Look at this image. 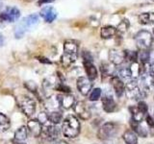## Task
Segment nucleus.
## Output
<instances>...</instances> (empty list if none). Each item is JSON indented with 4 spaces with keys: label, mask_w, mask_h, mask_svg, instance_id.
<instances>
[{
    "label": "nucleus",
    "mask_w": 154,
    "mask_h": 144,
    "mask_svg": "<svg viewBox=\"0 0 154 144\" xmlns=\"http://www.w3.org/2000/svg\"><path fill=\"white\" fill-rule=\"evenodd\" d=\"M38 21H40V16L37 14H31L25 16L14 27V38H21L26 34V32L31 30L34 27H36L38 24Z\"/></svg>",
    "instance_id": "nucleus-1"
},
{
    "label": "nucleus",
    "mask_w": 154,
    "mask_h": 144,
    "mask_svg": "<svg viewBox=\"0 0 154 144\" xmlns=\"http://www.w3.org/2000/svg\"><path fill=\"white\" fill-rule=\"evenodd\" d=\"M78 42L73 40H66L64 42V54L62 56V62L65 65H69L77 60L78 57Z\"/></svg>",
    "instance_id": "nucleus-2"
},
{
    "label": "nucleus",
    "mask_w": 154,
    "mask_h": 144,
    "mask_svg": "<svg viewBox=\"0 0 154 144\" xmlns=\"http://www.w3.org/2000/svg\"><path fill=\"white\" fill-rule=\"evenodd\" d=\"M80 122L74 115H67L62 125V132L66 137L74 138L80 134Z\"/></svg>",
    "instance_id": "nucleus-3"
},
{
    "label": "nucleus",
    "mask_w": 154,
    "mask_h": 144,
    "mask_svg": "<svg viewBox=\"0 0 154 144\" xmlns=\"http://www.w3.org/2000/svg\"><path fill=\"white\" fill-rule=\"evenodd\" d=\"M125 94L132 100L141 101L147 95V91L143 88L138 79H131L125 84Z\"/></svg>",
    "instance_id": "nucleus-4"
},
{
    "label": "nucleus",
    "mask_w": 154,
    "mask_h": 144,
    "mask_svg": "<svg viewBox=\"0 0 154 144\" xmlns=\"http://www.w3.org/2000/svg\"><path fill=\"white\" fill-rule=\"evenodd\" d=\"M119 132L118 124L114 122H107L101 126L97 132V137L102 141H107L116 136Z\"/></svg>",
    "instance_id": "nucleus-5"
},
{
    "label": "nucleus",
    "mask_w": 154,
    "mask_h": 144,
    "mask_svg": "<svg viewBox=\"0 0 154 144\" xmlns=\"http://www.w3.org/2000/svg\"><path fill=\"white\" fill-rule=\"evenodd\" d=\"M135 42L140 50L147 51L152 45L153 37L150 32L146 30H141L135 35Z\"/></svg>",
    "instance_id": "nucleus-6"
},
{
    "label": "nucleus",
    "mask_w": 154,
    "mask_h": 144,
    "mask_svg": "<svg viewBox=\"0 0 154 144\" xmlns=\"http://www.w3.org/2000/svg\"><path fill=\"white\" fill-rule=\"evenodd\" d=\"M17 104L20 110L23 112V113L28 117L32 116L36 112V107H37L36 102L34 101V99L29 97V96L26 95L19 96L17 98Z\"/></svg>",
    "instance_id": "nucleus-7"
},
{
    "label": "nucleus",
    "mask_w": 154,
    "mask_h": 144,
    "mask_svg": "<svg viewBox=\"0 0 154 144\" xmlns=\"http://www.w3.org/2000/svg\"><path fill=\"white\" fill-rule=\"evenodd\" d=\"M20 17V11L19 9L12 6V7H7L4 11L0 14V19L6 22H16L17 19Z\"/></svg>",
    "instance_id": "nucleus-8"
},
{
    "label": "nucleus",
    "mask_w": 154,
    "mask_h": 144,
    "mask_svg": "<svg viewBox=\"0 0 154 144\" xmlns=\"http://www.w3.org/2000/svg\"><path fill=\"white\" fill-rule=\"evenodd\" d=\"M77 89L79 90V92L86 96L87 94L90 93V91L91 90V88H93V83L88 78V77H79L77 79Z\"/></svg>",
    "instance_id": "nucleus-9"
},
{
    "label": "nucleus",
    "mask_w": 154,
    "mask_h": 144,
    "mask_svg": "<svg viewBox=\"0 0 154 144\" xmlns=\"http://www.w3.org/2000/svg\"><path fill=\"white\" fill-rule=\"evenodd\" d=\"M73 110L75 113L78 115L79 118L82 120H88L91 118V112L89 108L87 107V105L83 101H79L76 102L73 106Z\"/></svg>",
    "instance_id": "nucleus-10"
},
{
    "label": "nucleus",
    "mask_w": 154,
    "mask_h": 144,
    "mask_svg": "<svg viewBox=\"0 0 154 144\" xmlns=\"http://www.w3.org/2000/svg\"><path fill=\"white\" fill-rule=\"evenodd\" d=\"M57 100L62 109L69 110L72 108L75 104V98L69 93H63L57 96Z\"/></svg>",
    "instance_id": "nucleus-11"
},
{
    "label": "nucleus",
    "mask_w": 154,
    "mask_h": 144,
    "mask_svg": "<svg viewBox=\"0 0 154 144\" xmlns=\"http://www.w3.org/2000/svg\"><path fill=\"white\" fill-rule=\"evenodd\" d=\"M42 134L48 140H56L60 134V131L54 124L51 125H46L42 128Z\"/></svg>",
    "instance_id": "nucleus-12"
},
{
    "label": "nucleus",
    "mask_w": 154,
    "mask_h": 144,
    "mask_svg": "<svg viewBox=\"0 0 154 144\" xmlns=\"http://www.w3.org/2000/svg\"><path fill=\"white\" fill-rule=\"evenodd\" d=\"M28 131L33 136L38 137L42 134V123L38 119H31L27 124Z\"/></svg>",
    "instance_id": "nucleus-13"
},
{
    "label": "nucleus",
    "mask_w": 154,
    "mask_h": 144,
    "mask_svg": "<svg viewBox=\"0 0 154 144\" xmlns=\"http://www.w3.org/2000/svg\"><path fill=\"white\" fill-rule=\"evenodd\" d=\"M40 16L43 18V20L45 22L51 23L57 18V11L51 6H46L41 10Z\"/></svg>",
    "instance_id": "nucleus-14"
},
{
    "label": "nucleus",
    "mask_w": 154,
    "mask_h": 144,
    "mask_svg": "<svg viewBox=\"0 0 154 144\" xmlns=\"http://www.w3.org/2000/svg\"><path fill=\"white\" fill-rule=\"evenodd\" d=\"M111 85H112L118 97H122L125 93V85L119 76L111 77Z\"/></svg>",
    "instance_id": "nucleus-15"
},
{
    "label": "nucleus",
    "mask_w": 154,
    "mask_h": 144,
    "mask_svg": "<svg viewBox=\"0 0 154 144\" xmlns=\"http://www.w3.org/2000/svg\"><path fill=\"white\" fill-rule=\"evenodd\" d=\"M109 60L115 65H119L125 61L124 51L118 49H111L109 51Z\"/></svg>",
    "instance_id": "nucleus-16"
},
{
    "label": "nucleus",
    "mask_w": 154,
    "mask_h": 144,
    "mask_svg": "<svg viewBox=\"0 0 154 144\" xmlns=\"http://www.w3.org/2000/svg\"><path fill=\"white\" fill-rule=\"evenodd\" d=\"M102 108L106 112H113L117 109V104H116L112 95H105L102 97Z\"/></svg>",
    "instance_id": "nucleus-17"
},
{
    "label": "nucleus",
    "mask_w": 154,
    "mask_h": 144,
    "mask_svg": "<svg viewBox=\"0 0 154 144\" xmlns=\"http://www.w3.org/2000/svg\"><path fill=\"white\" fill-rule=\"evenodd\" d=\"M47 114V118H48V121L51 122L52 124H58L62 121L63 119V113H62V110L60 109H57V110H48L46 112Z\"/></svg>",
    "instance_id": "nucleus-18"
},
{
    "label": "nucleus",
    "mask_w": 154,
    "mask_h": 144,
    "mask_svg": "<svg viewBox=\"0 0 154 144\" xmlns=\"http://www.w3.org/2000/svg\"><path fill=\"white\" fill-rule=\"evenodd\" d=\"M117 34H118V29L111 25L103 26L100 30V37L104 38V40H108V38H114Z\"/></svg>",
    "instance_id": "nucleus-19"
},
{
    "label": "nucleus",
    "mask_w": 154,
    "mask_h": 144,
    "mask_svg": "<svg viewBox=\"0 0 154 144\" xmlns=\"http://www.w3.org/2000/svg\"><path fill=\"white\" fill-rule=\"evenodd\" d=\"M84 67H85V71L87 73V77H88L91 81L95 80L98 74H97V69H96V67L94 66L93 62H84Z\"/></svg>",
    "instance_id": "nucleus-20"
},
{
    "label": "nucleus",
    "mask_w": 154,
    "mask_h": 144,
    "mask_svg": "<svg viewBox=\"0 0 154 144\" xmlns=\"http://www.w3.org/2000/svg\"><path fill=\"white\" fill-rule=\"evenodd\" d=\"M28 136V129L25 126H21L14 133V141L18 143H24Z\"/></svg>",
    "instance_id": "nucleus-21"
},
{
    "label": "nucleus",
    "mask_w": 154,
    "mask_h": 144,
    "mask_svg": "<svg viewBox=\"0 0 154 144\" xmlns=\"http://www.w3.org/2000/svg\"><path fill=\"white\" fill-rule=\"evenodd\" d=\"M139 22L143 25H154V13H143L139 16Z\"/></svg>",
    "instance_id": "nucleus-22"
},
{
    "label": "nucleus",
    "mask_w": 154,
    "mask_h": 144,
    "mask_svg": "<svg viewBox=\"0 0 154 144\" xmlns=\"http://www.w3.org/2000/svg\"><path fill=\"white\" fill-rule=\"evenodd\" d=\"M122 138L126 144H138V136L133 130H127L122 134Z\"/></svg>",
    "instance_id": "nucleus-23"
},
{
    "label": "nucleus",
    "mask_w": 154,
    "mask_h": 144,
    "mask_svg": "<svg viewBox=\"0 0 154 144\" xmlns=\"http://www.w3.org/2000/svg\"><path fill=\"white\" fill-rule=\"evenodd\" d=\"M129 110L132 115V120H134V121L142 122L144 116H146V113H143L137 106H131V107L129 108Z\"/></svg>",
    "instance_id": "nucleus-24"
},
{
    "label": "nucleus",
    "mask_w": 154,
    "mask_h": 144,
    "mask_svg": "<svg viewBox=\"0 0 154 144\" xmlns=\"http://www.w3.org/2000/svg\"><path fill=\"white\" fill-rule=\"evenodd\" d=\"M131 127H132L133 131L136 133V134H138V136H142V137H146L147 136L146 129L143 126V125L141 124V122H137V121H134V120H132V121H131Z\"/></svg>",
    "instance_id": "nucleus-25"
},
{
    "label": "nucleus",
    "mask_w": 154,
    "mask_h": 144,
    "mask_svg": "<svg viewBox=\"0 0 154 144\" xmlns=\"http://www.w3.org/2000/svg\"><path fill=\"white\" fill-rule=\"evenodd\" d=\"M11 127L10 119L5 114L0 112V134L7 132Z\"/></svg>",
    "instance_id": "nucleus-26"
},
{
    "label": "nucleus",
    "mask_w": 154,
    "mask_h": 144,
    "mask_svg": "<svg viewBox=\"0 0 154 144\" xmlns=\"http://www.w3.org/2000/svg\"><path fill=\"white\" fill-rule=\"evenodd\" d=\"M124 57H125V61L129 62L130 64H132V62L138 61V52L125 50L124 51Z\"/></svg>",
    "instance_id": "nucleus-27"
},
{
    "label": "nucleus",
    "mask_w": 154,
    "mask_h": 144,
    "mask_svg": "<svg viewBox=\"0 0 154 144\" xmlns=\"http://www.w3.org/2000/svg\"><path fill=\"white\" fill-rule=\"evenodd\" d=\"M119 77L125 80H131L132 76H131V72H130L129 67H120L119 69Z\"/></svg>",
    "instance_id": "nucleus-28"
},
{
    "label": "nucleus",
    "mask_w": 154,
    "mask_h": 144,
    "mask_svg": "<svg viewBox=\"0 0 154 144\" xmlns=\"http://www.w3.org/2000/svg\"><path fill=\"white\" fill-rule=\"evenodd\" d=\"M148 59H149V52L146 50H140V52L138 53V60L140 61V62L143 64H146L148 62Z\"/></svg>",
    "instance_id": "nucleus-29"
},
{
    "label": "nucleus",
    "mask_w": 154,
    "mask_h": 144,
    "mask_svg": "<svg viewBox=\"0 0 154 144\" xmlns=\"http://www.w3.org/2000/svg\"><path fill=\"white\" fill-rule=\"evenodd\" d=\"M129 26H130V23L128 21V19L124 18V19H122V20L119 23V25L117 27L118 32H119V33H125L128 30Z\"/></svg>",
    "instance_id": "nucleus-30"
},
{
    "label": "nucleus",
    "mask_w": 154,
    "mask_h": 144,
    "mask_svg": "<svg viewBox=\"0 0 154 144\" xmlns=\"http://www.w3.org/2000/svg\"><path fill=\"white\" fill-rule=\"evenodd\" d=\"M101 93H102V91H101L100 88H94L93 90L91 91L90 96H89V99L91 101H97L101 97Z\"/></svg>",
    "instance_id": "nucleus-31"
},
{
    "label": "nucleus",
    "mask_w": 154,
    "mask_h": 144,
    "mask_svg": "<svg viewBox=\"0 0 154 144\" xmlns=\"http://www.w3.org/2000/svg\"><path fill=\"white\" fill-rule=\"evenodd\" d=\"M137 107L140 110H141L143 113H146V114L147 113V112H148V106L146 105V102H143V101H139V104H138Z\"/></svg>",
    "instance_id": "nucleus-32"
},
{
    "label": "nucleus",
    "mask_w": 154,
    "mask_h": 144,
    "mask_svg": "<svg viewBox=\"0 0 154 144\" xmlns=\"http://www.w3.org/2000/svg\"><path fill=\"white\" fill-rule=\"evenodd\" d=\"M82 57H83L84 62H93V56H91V54L89 51H84L83 54H82Z\"/></svg>",
    "instance_id": "nucleus-33"
},
{
    "label": "nucleus",
    "mask_w": 154,
    "mask_h": 144,
    "mask_svg": "<svg viewBox=\"0 0 154 144\" xmlns=\"http://www.w3.org/2000/svg\"><path fill=\"white\" fill-rule=\"evenodd\" d=\"M146 124L148 125V127L152 130H154V118L150 115H146Z\"/></svg>",
    "instance_id": "nucleus-34"
},
{
    "label": "nucleus",
    "mask_w": 154,
    "mask_h": 144,
    "mask_svg": "<svg viewBox=\"0 0 154 144\" xmlns=\"http://www.w3.org/2000/svg\"><path fill=\"white\" fill-rule=\"evenodd\" d=\"M148 62H149V64H154V49H152L151 51H149Z\"/></svg>",
    "instance_id": "nucleus-35"
},
{
    "label": "nucleus",
    "mask_w": 154,
    "mask_h": 144,
    "mask_svg": "<svg viewBox=\"0 0 154 144\" xmlns=\"http://www.w3.org/2000/svg\"><path fill=\"white\" fill-rule=\"evenodd\" d=\"M55 0H38V5H42V4H48V3H52L54 2Z\"/></svg>",
    "instance_id": "nucleus-36"
},
{
    "label": "nucleus",
    "mask_w": 154,
    "mask_h": 144,
    "mask_svg": "<svg viewBox=\"0 0 154 144\" xmlns=\"http://www.w3.org/2000/svg\"><path fill=\"white\" fill-rule=\"evenodd\" d=\"M4 42H5L4 36L2 35V33H0V47L4 45Z\"/></svg>",
    "instance_id": "nucleus-37"
},
{
    "label": "nucleus",
    "mask_w": 154,
    "mask_h": 144,
    "mask_svg": "<svg viewBox=\"0 0 154 144\" xmlns=\"http://www.w3.org/2000/svg\"><path fill=\"white\" fill-rule=\"evenodd\" d=\"M54 144H69V143L66 142V141H57V142H55Z\"/></svg>",
    "instance_id": "nucleus-38"
},
{
    "label": "nucleus",
    "mask_w": 154,
    "mask_h": 144,
    "mask_svg": "<svg viewBox=\"0 0 154 144\" xmlns=\"http://www.w3.org/2000/svg\"><path fill=\"white\" fill-rule=\"evenodd\" d=\"M151 85L154 86V77H151Z\"/></svg>",
    "instance_id": "nucleus-39"
},
{
    "label": "nucleus",
    "mask_w": 154,
    "mask_h": 144,
    "mask_svg": "<svg viewBox=\"0 0 154 144\" xmlns=\"http://www.w3.org/2000/svg\"><path fill=\"white\" fill-rule=\"evenodd\" d=\"M1 7H2V1L0 0V8H1Z\"/></svg>",
    "instance_id": "nucleus-40"
},
{
    "label": "nucleus",
    "mask_w": 154,
    "mask_h": 144,
    "mask_svg": "<svg viewBox=\"0 0 154 144\" xmlns=\"http://www.w3.org/2000/svg\"><path fill=\"white\" fill-rule=\"evenodd\" d=\"M151 1H153V2H154V0H151Z\"/></svg>",
    "instance_id": "nucleus-41"
},
{
    "label": "nucleus",
    "mask_w": 154,
    "mask_h": 144,
    "mask_svg": "<svg viewBox=\"0 0 154 144\" xmlns=\"http://www.w3.org/2000/svg\"><path fill=\"white\" fill-rule=\"evenodd\" d=\"M153 33H154V29H153Z\"/></svg>",
    "instance_id": "nucleus-42"
},
{
    "label": "nucleus",
    "mask_w": 154,
    "mask_h": 144,
    "mask_svg": "<svg viewBox=\"0 0 154 144\" xmlns=\"http://www.w3.org/2000/svg\"><path fill=\"white\" fill-rule=\"evenodd\" d=\"M153 144H154V143H153Z\"/></svg>",
    "instance_id": "nucleus-43"
}]
</instances>
